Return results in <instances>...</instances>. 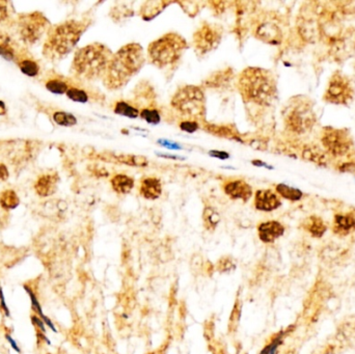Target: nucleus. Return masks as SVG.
<instances>
[{"label": "nucleus", "mask_w": 355, "mask_h": 354, "mask_svg": "<svg viewBox=\"0 0 355 354\" xmlns=\"http://www.w3.org/2000/svg\"><path fill=\"white\" fill-rule=\"evenodd\" d=\"M146 55L137 43H130L119 48L114 55L103 77L105 86L110 91L124 87L143 67Z\"/></svg>", "instance_id": "1"}, {"label": "nucleus", "mask_w": 355, "mask_h": 354, "mask_svg": "<svg viewBox=\"0 0 355 354\" xmlns=\"http://www.w3.org/2000/svg\"><path fill=\"white\" fill-rule=\"evenodd\" d=\"M237 88L244 101L260 106L270 105L277 93L272 73L258 67H248L241 72Z\"/></svg>", "instance_id": "2"}, {"label": "nucleus", "mask_w": 355, "mask_h": 354, "mask_svg": "<svg viewBox=\"0 0 355 354\" xmlns=\"http://www.w3.org/2000/svg\"><path fill=\"white\" fill-rule=\"evenodd\" d=\"M113 52L101 43H93L75 53L72 68L77 76L86 80L103 78Z\"/></svg>", "instance_id": "3"}, {"label": "nucleus", "mask_w": 355, "mask_h": 354, "mask_svg": "<svg viewBox=\"0 0 355 354\" xmlns=\"http://www.w3.org/2000/svg\"><path fill=\"white\" fill-rule=\"evenodd\" d=\"M188 47L187 41L181 35L169 32L150 44L148 59L158 68L172 67L181 59Z\"/></svg>", "instance_id": "4"}, {"label": "nucleus", "mask_w": 355, "mask_h": 354, "mask_svg": "<svg viewBox=\"0 0 355 354\" xmlns=\"http://www.w3.org/2000/svg\"><path fill=\"white\" fill-rule=\"evenodd\" d=\"M86 24L81 21H66L55 27L48 37L44 50L48 57L61 58L70 53L79 42Z\"/></svg>", "instance_id": "5"}, {"label": "nucleus", "mask_w": 355, "mask_h": 354, "mask_svg": "<svg viewBox=\"0 0 355 354\" xmlns=\"http://www.w3.org/2000/svg\"><path fill=\"white\" fill-rule=\"evenodd\" d=\"M172 106L187 120L203 119L206 115V97L199 86L185 85L179 88L172 99Z\"/></svg>", "instance_id": "6"}, {"label": "nucleus", "mask_w": 355, "mask_h": 354, "mask_svg": "<svg viewBox=\"0 0 355 354\" xmlns=\"http://www.w3.org/2000/svg\"><path fill=\"white\" fill-rule=\"evenodd\" d=\"M316 121V115L312 105L307 100H299L287 109L285 125L287 129L295 134H304L313 128Z\"/></svg>", "instance_id": "7"}, {"label": "nucleus", "mask_w": 355, "mask_h": 354, "mask_svg": "<svg viewBox=\"0 0 355 354\" xmlns=\"http://www.w3.org/2000/svg\"><path fill=\"white\" fill-rule=\"evenodd\" d=\"M321 143L330 156L342 158L353 150V140L346 129L325 127L321 134Z\"/></svg>", "instance_id": "8"}, {"label": "nucleus", "mask_w": 355, "mask_h": 354, "mask_svg": "<svg viewBox=\"0 0 355 354\" xmlns=\"http://www.w3.org/2000/svg\"><path fill=\"white\" fill-rule=\"evenodd\" d=\"M353 97L354 88L348 77L340 71L332 74L323 96V100L330 104L347 106L352 102Z\"/></svg>", "instance_id": "9"}, {"label": "nucleus", "mask_w": 355, "mask_h": 354, "mask_svg": "<svg viewBox=\"0 0 355 354\" xmlns=\"http://www.w3.org/2000/svg\"><path fill=\"white\" fill-rule=\"evenodd\" d=\"M223 35V27L205 22L193 34L192 41L195 52L201 57H204V55L214 51L219 46Z\"/></svg>", "instance_id": "10"}, {"label": "nucleus", "mask_w": 355, "mask_h": 354, "mask_svg": "<svg viewBox=\"0 0 355 354\" xmlns=\"http://www.w3.org/2000/svg\"><path fill=\"white\" fill-rule=\"evenodd\" d=\"M47 20L41 14H30L20 20V36L25 43L35 44L38 42L47 27Z\"/></svg>", "instance_id": "11"}, {"label": "nucleus", "mask_w": 355, "mask_h": 354, "mask_svg": "<svg viewBox=\"0 0 355 354\" xmlns=\"http://www.w3.org/2000/svg\"><path fill=\"white\" fill-rule=\"evenodd\" d=\"M297 30L304 42L316 43L321 39L320 23L310 14H301L298 17Z\"/></svg>", "instance_id": "12"}, {"label": "nucleus", "mask_w": 355, "mask_h": 354, "mask_svg": "<svg viewBox=\"0 0 355 354\" xmlns=\"http://www.w3.org/2000/svg\"><path fill=\"white\" fill-rule=\"evenodd\" d=\"M282 206V201L276 192L270 189H260L254 194V207L263 212H271Z\"/></svg>", "instance_id": "13"}, {"label": "nucleus", "mask_w": 355, "mask_h": 354, "mask_svg": "<svg viewBox=\"0 0 355 354\" xmlns=\"http://www.w3.org/2000/svg\"><path fill=\"white\" fill-rule=\"evenodd\" d=\"M254 36L264 43L271 44V45H279L283 41V32L279 25L269 21L260 23L254 31Z\"/></svg>", "instance_id": "14"}, {"label": "nucleus", "mask_w": 355, "mask_h": 354, "mask_svg": "<svg viewBox=\"0 0 355 354\" xmlns=\"http://www.w3.org/2000/svg\"><path fill=\"white\" fill-rule=\"evenodd\" d=\"M225 193L232 200L247 202L252 196V187L243 180H231L224 185Z\"/></svg>", "instance_id": "15"}, {"label": "nucleus", "mask_w": 355, "mask_h": 354, "mask_svg": "<svg viewBox=\"0 0 355 354\" xmlns=\"http://www.w3.org/2000/svg\"><path fill=\"white\" fill-rule=\"evenodd\" d=\"M259 237L264 243H273L285 233V227L276 220H269L262 223L258 227Z\"/></svg>", "instance_id": "16"}, {"label": "nucleus", "mask_w": 355, "mask_h": 354, "mask_svg": "<svg viewBox=\"0 0 355 354\" xmlns=\"http://www.w3.org/2000/svg\"><path fill=\"white\" fill-rule=\"evenodd\" d=\"M332 232L340 237H345L355 231V216L352 213L336 214L332 221Z\"/></svg>", "instance_id": "17"}, {"label": "nucleus", "mask_w": 355, "mask_h": 354, "mask_svg": "<svg viewBox=\"0 0 355 354\" xmlns=\"http://www.w3.org/2000/svg\"><path fill=\"white\" fill-rule=\"evenodd\" d=\"M59 185V176L57 174H45L41 176L35 184V189L40 196L47 197L55 193Z\"/></svg>", "instance_id": "18"}, {"label": "nucleus", "mask_w": 355, "mask_h": 354, "mask_svg": "<svg viewBox=\"0 0 355 354\" xmlns=\"http://www.w3.org/2000/svg\"><path fill=\"white\" fill-rule=\"evenodd\" d=\"M139 192L142 197L147 200H157L162 193V185L157 178H146L142 180L139 188Z\"/></svg>", "instance_id": "19"}, {"label": "nucleus", "mask_w": 355, "mask_h": 354, "mask_svg": "<svg viewBox=\"0 0 355 354\" xmlns=\"http://www.w3.org/2000/svg\"><path fill=\"white\" fill-rule=\"evenodd\" d=\"M302 227L314 238L323 237L327 231L325 221L317 215H310L305 218L302 223Z\"/></svg>", "instance_id": "20"}, {"label": "nucleus", "mask_w": 355, "mask_h": 354, "mask_svg": "<svg viewBox=\"0 0 355 354\" xmlns=\"http://www.w3.org/2000/svg\"><path fill=\"white\" fill-rule=\"evenodd\" d=\"M110 183H112L113 189L118 194H127L134 187V180L124 174H118L114 176Z\"/></svg>", "instance_id": "21"}, {"label": "nucleus", "mask_w": 355, "mask_h": 354, "mask_svg": "<svg viewBox=\"0 0 355 354\" xmlns=\"http://www.w3.org/2000/svg\"><path fill=\"white\" fill-rule=\"evenodd\" d=\"M275 191L276 194H279L285 200L290 202H299L303 197V192L300 189H297V188L286 185L284 183L277 184L275 186Z\"/></svg>", "instance_id": "22"}, {"label": "nucleus", "mask_w": 355, "mask_h": 354, "mask_svg": "<svg viewBox=\"0 0 355 354\" xmlns=\"http://www.w3.org/2000/svg\"><path fill=\"white\" fill-rule=\"evenodd\" d=\"M170 4L169 2H163V1H150V2H146L143 4L140 15L142 17V19L145 20H152L156 16H158L162 9Z\"/></svg>", "instance_id": "23"}, {"label": "nucleus", "mask_w": 355, "mask_h": 354, "mask_svg": "<svg viewBox=\"0 0 355 354\" xmlns=\"http://www.w3.org/2000/svg\"><path fill=\"white\" fill-rule=\"evenodd\" d=\"M20 204L19 196L17 193L12 190L7 189L3 190L0 193V207L4 210H13L16 209Z\"/></svg>", "instance_id": "24"}, {"label": "nucleus", "mask_w": 355, "mask_h": 354, "mask_svg": "<svg viewBox=\"0 0 355 354\" xmlns=\"http://www.w3.org/2000/svg\"><path fill=\"white\" fill-rule=\"evenodd\" d=\"M204 226L208 231H213L220 221L219 213L212 207H206L203 212Z\"/></svg>", "instance_id": "25"}, {"label": "nucleus", "mask_w": 355, "mask_h": 354, "mask_svg": "<svg viewBox=\"0 0 355 354\" xmlns=\"http://www.w3.org/2000/svg\"><path fill=\"white\" fill-rule=\"evenodd\" d=\"M302 156L304 159L313 161L317 164H325L326 162L324 152L317 147H305L302 152Z\"/></svg>", "instance_id": "26"}, {"label": "nucleus", "mask_w": 355, "mask_h": 354, "mask_svg": "<svg viewBox=\"0 0 355 354\" xmlns=\"http://www.w3.org/2000/svg\"><path fill=\"white\" fill-rule=\"evenodd\" d=\"M115 159H117L120 163L131 165V167L143 168L148 165V160L146 159V157L134 156V155H120V156H116Z\"/></svg>", "instance_id": "27"}, {"label": "nucleus", "mask_w": 355, "mask_h": 354, "mask_svg": "<svg viewBox=\"0 0 355 354\" xmlns=\"http://www.w3.org/2000/svg\"><path fill=\"white\" fill-rule=\"evenodd\" d=\"M115 113L117 115H119V116H123V117H126V118H135L138 117L139 115V112L138 109L133 107L132 105L126 103V102H118L115 106Z\"/></svg>", "instance_id": "28"}, {"label": "nucleus", "mask_w": 355, "mask_h": 354, "mask_svg": "<svg viewBox=\"0 0 355 354\" xmlns=\"http://www.w3.org/2000/svg\"><path fill=\"white\" fill-rule=\"evenodd\" d=\"M233 74L229 73V70L218 72L217 74H214L210 76V78L206 80L205 84L209 87H214V86H221L223 84H226L230 81L231 77Z\"/></svg>", "instance_id": "29"}, {"label": "nucleus", "mask_w": 355, "mask_h": 354, "mask_svg": "<svg viewBox=\"0 0 355 354\" xmlns=\"http://www.w3.org/2000/svg\"><path fill=\"white\" fill-rule=\"evenodd\" d=\"M18 65L21 72L29 77H35L40 72L38 63L32 59H22L18 62Z\"/></svg>", "instance_id": "30"}, {"label": "nucleus", "mask_w": 355, "mask_h": 354, "mask_svg": "<svg viewBox=\"0 0 355 354\" xmlns=\"http://www.w3.org/2000/svg\"><path fill=\"white\" fill-rule=\"evenodd\" d=\"M0 55L7 60H13L15 58V52L13 47L10 46V41L7 36L0 34Z\"/></svg>", "instance_id": "31"}, {"label": "nucleus", "mask_w": 355, "mask_h": 354, "mask_svg": "<svg viewBox=\"0 0 355 354\" xmlns=\"http://www.w3.org/2000/svg\"><path fill=\"white\" fill-rule=\"evenodd\" d=\"M53 119L55 123L59 126H63V127H71L77 124V119L76 118L68 113L64 112H58L53 115Z\"/></svg>", "instance_id": "32"}, {"label": "nucleus", "mask_w": 355, "mask_h": 354, "mask_svg": "<svg viewBox=\"0 0 355 354\" xmlns=\"http://www.w3.org/2000/svg\"><path fill=\"white\" fill-rule=\"evenodd\" d=\"M23 288H24V290L26 291V293L28 294V296H29V298H30L31 307H32V309H33V312H36V314H38V316L44 321V320L46 319L47 316L43 313V308H42V306H41V303H40L39 299L37 298L36 293L33 292L31 288H29L28 286H24Z\"/></svg>", "instance_id": "33"}, {"label": "nucleus", "mask_w": 355, "mask_h": 354, "mask_svg": "<svg viewBox=\"0 0 355 354\" xmlns=\"http://www.w3.org/2000/svg\"><path fill=\"white\" fill-rule=\"evenodd\" d=\"M46 88L49 92H51L53 94L61 95L64 93L66 94V92H68V90H69V86H68V83L62 81V80L51 79L46 83Z\"/></svg>", "instance_id": "34"}, {"label": "nucleus", "mask_w": 355, "mask_h": 354, "mask_svg": "<svg viewBox=\"0 0 355 354\" xmlns=\"http://www.w3.org/2000/svg\"><path fill=\"white\" fill-rule=\"evenodd\" d=\"M66 96H68V98L71 99V100L74 102L85 103L88 100L87 94L84 91L79 90V88H76V87L69 88L68 92H66Z\"/></svg>", "instance_id": "35"}, {"label": "nucleus", "mask_w": 355, "mask_h": 354, "mask_svg": "<svg viewBox=\"0 0 355 354\" xmlns=\"http://www.w3.org/2000/svg\"><path fill=\"white\" fill-rule=\"evenodd\" d=\"M207 130L209 132H211L212 134H216L219 136H224V137H228V138H236V133H234L230 128H228L227 126H223V127H218V126H209L207 128Z\"/></svg>", "instance_id": "36"}, {"label": "nucleus", "mask_w": 355, "mask_h": 354, "mask_svg": "<svg viewBox=\"0 0 355 354\" xmlns=\"http://www.w3.org/2000/svg\"><path fill=\"white\" fill-rule=\"evenodd\" d=\"M140 117L146 119L148 123L150 124H158L160 121V115L157 112L156 109H150V108H145L140 113Z\"/></svg>", "instance_id": "37"}, {"label": "nucleus", "mask_w": 355, "mask_h": 354, "mask_svg": "<svg viewBox=\"0 0 355 354\" xmlns=\"http://www.w3.org/2000/svg\"><path fill=\"white\" fill-rule=\"evenodd\" d=\"M180 128L185 131L188 132V133H193L197 129H198V124L196 121H192V120H185L182 121L180 124Z\"/></svg>", "instance_id": "38"}, {"label": "nucleus", "mask_w": 355, "mask_h": 354, "mask_svg": "<svg viewBox=\"0 0 355 354\" xmlns=\"http://www.w3.org/2000/svg\"><path fill=\"white\" fill-rule=\"evenodd\" d=\"M31 322L33 323V325L37 326L39 328V330L43 334H46V324L44 323V321L37 315H32L31 316Z\"/></svg>", "instance_id": "39"}, {"label": "nucleus", "mask_w": 355, "mask_h": 354, "mask_svg": "<svg viewBox=\"0 0 355 354\" xmlns=\"http://www.w3.org/2000/svg\"><path fill=\"white\" fill-rule=\"evenodd\" d=\"M0 307H1L4 316H5V317H9V309H8L7 304H6V302H5V298H4V294H3L2 289L0 290Z\"/></svg>", "instance_id": "40"}, {"label": "nucleus", "mask_w": 355, "mask_h": 354, "mask_svg": "<svg viewBox=\"0 0 355 354\" xmlns=\"http://www.w3.org/2000/svg\"><path fill=\"white\" fill-rule=\"evenodd\" d=\"M5 339H6V341L8 342V344L10 345V347H12L17 353H21V349H20V347L18 346V344H17V342L12 338V336H10V335H8V334H6L5 335Z\"/></svg>", "instance_id": "41"}, {"label": "nucleus", "mask_w": 355, "mask_h": 354, "mask_svg": "<svg viewBox=\"0 0 355 354\" xmlns=\"http://www.w3.org/2000/svg\"><path fill=\"white\" fill-rule=\"evenodd\" d=\"M8 178V170L4 164L0 163V182H3Z\"/></svg>", "instance_id": "42"}, {"label": "nucleus", "mask_w": 355, "mask_h": 354, "mask_svg": "<svg viewBox=\"0 0 355 354\" xmlns=\"http://www.w3.org/2000/svg\"><path fill=\"white\" fill-rule=\"evenodd\" d=\"M210 156H212L214 158H218V159H227L229 158V154L226 152H219V151H211Z\"/></svg>", "instance_id": "43"}, {"label": "nucleus", "mask_w": 355, "mask_h": 354, "mask_svg": "<svg viewBox=\"0 0 355 354\" xmlns=\"http://www.w3.org/2000/svg\"><path fill=\"white\" fill-rule=\"evenodd\" d=\"M7 18V7L5 2H0V22Z\"/></svg>", "instance_id": "44"}, {"label": "nucleus", "mask_w": 355, "mask_h": 354, "mask_svg": "<svg viewBox=\"0 0 355 354\" xmlns=\"http://www.w3.org/2000/svg\"><path fill=\"white\" fill-rule=\"evenodd\" d=\"M4 115H6V106L2 101H0V116Z\"/></svg>", "instance_id": "45"}, {"label": "nucleus", "mask_w": 355, "mask_h": 354, "mask_svg": "<svg viewBox=\"0 0 355 354\" xmlns=\"http://www.w3.org/2000/svg\"><path fill=\"white\" fill-rule=\"evenodd\" d=\"M0 215H1V212H0ZM0 219H1V216H0Z\"/></svg>", "instance_id": "46"}, {"label": "nucleus", "mask_w": 355, "mask_h": 354, "mask_svg": "<svg viewBox=\"0 0 355 354\" xmlns=\"http://www.w3.org/2000/svg\"><path fill=\"white\" fill-rule=\"evenodd\" d=\"M1 289H2V288H1V287H0V290H1Z\"/></svg>", "instance_id": "47"}]
</instances>
